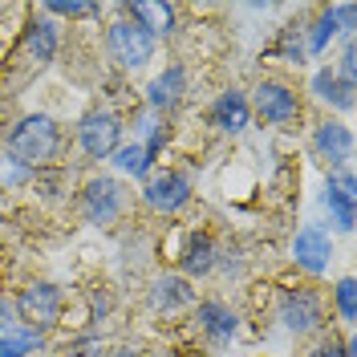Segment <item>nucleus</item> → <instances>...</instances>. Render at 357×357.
Here are the masks:
<instances>
[{
	"label": "nucleus",
	"instance_id": "obj_9",
	"mask_svg": "<svg viewBox=\"0 0 357 357\" xmlns=\"http://www.w3.org/2000/svg\"><path fill=\"white\" fill-rule=\"evenodd\" d=\"M77 146H82V155L89 162H102V158H110L118 146H122V118L106 106H93V110L82 114V122H77Z\"/></svg>",
	"mask_w": 357,
	"mask_h": 357
},
{
	"label": "nucleus",
	"instance_id": "obj_2",
	"mask_svg": "<svg viewBox=\"0 0 357 357\" xmlns=\"http://www.w3.org/2000/svg\"><path fill=\"white\" fill-rule=\"evenodd\" d=\"M248 106L264 126H276V130H296L305 118V102L296 86H289L284 77H260L248 93Z\"/></svg>",
	"mask_w": 357,
	"mask_h": 357
},
{
	"label": "nucleus",
	"instance_id": "obj_15",
	"mask_svg": "<svg viewBox=\"0 0 357 357\" xmlns=\"http://www.w3.org/2000/svg\"><path fill=\"white\" fill-rule=\"evenodd\" d=\"M195 309V325H199V333L211 341V345H227L231 337L240 333V317L231 305H223L220 296H203L191 305Z\"/></svg>",
	"mask_w": 357,
	"mask_h": 357
},
{
	"label": "nucleus",
	"instance_id": "obj_25",
	"mask_svg": "<svg viewBox=\"0 0 357 357\" xmlns=\"http://www.w3.org/2000/svg\"><path fill=\"white\" fill-rule=\"evenodd\" d=\"M37 13H45V17H69V21H82V17H98L102 8H98V4H86V0H69V4H61V0H45Z\"/></svg>",
	"mask_w": 357,
	"mask_h": 357
},
{
	"label": "nucleus",
	"instance_id": "obj_22",
	"mask_svg": "<svg viewBox=\"0 0 357 357\" xmlns=\"http://www.w3.org/2000/svg\"><path fill=\"white\" fill-rule=\"evenodd\" d=\"M337 33H341V17H337V4H329V8H321L317 13V21H312V33H309V49L305 53H325V45L333 41Z\"/></svg>",
	"mask_w": 357,
	"mask_h": 357
},
{
	"label": "nucleus",
	"instance_id": "obj_21",
	"mask_svg": "<svg viewBox=\"0 0 357 357\" xmlns=\"http://www.w3.org/2000/svg\"><path fill=\"white\" fill-rule=\"evenodd\" d=\"M110 162L118 167V171L134 175V178H146L155 158H151V151H146V146H142V138H138V142H122V146L110 155Z\"/></svg>",
	"mask_w": 357,
	"mask_h": 357
},
{
	"label": "nucleus",
	"instance_id": "obj_11",
	"mask_svg": "<svg viewBox=\"0 0 357 357\" xmlns=\"http://www.w3.org/2000/svg\"><path fill=\"white\" fill-rule=\"evenodd\" d=\"M309 151L312 158H321L325 162V171L333 175V171H345L349 167V158H354V134L345 122H333V118H325L309 138Z\"/></svg>",
	"mask_w": 357,
	"mask_h": 357
},
{
	"label": "nucleus",
	"instance_id": "obj_14",
	"mask_svg": "<svg viewBox=\"0 0 357 357\" xmlns=\"http://www.w3.org/2000/svg\"><path fill=\"white\" fill-rule=\"evenodd\" d=\"M146 301H151V309L158 317H175V312L191 309L199 296L191 289V280L187 276H178V272H158L155 280H151V289H146Z\"/></svg>",
	"mask_w": 357,
	"mask_h": 357
},
{
	"label": "nucleus",
	"instance_id": "obj_8",
	"mask_svg": "<svg viewBox=\"0 0 357 357\" xmlns=\"http://www.w3.org/2000/svg\"><path fill=\"white\" fill-rule=\"evenodd\" d=\"M195 195L191 175L178 171V167H155L151 175L142 178V203L155 211V215H178Z\"/></svg>",
	"mask_w": 357,
	"mask_h": 357
},
{
	"label": "nucleus",
	"instance_id": "obj_1",
	"mask_svg": "<svg viewBox=\"0 0 357 357\" xmlns=\"http://www.w3.org/2000/svg\"><path fill=\"white\" fill-rule=\"evenodd\" d=\"M4 151L13 162H21L24 171H53L66 155V130L57 118L49 114H24L13 122V130L4 134Z\"/></svg>",
	"mask_w": 357,
	"mask_h": 357
},
{
	"label": "nucleus",
	"instance_id": "obj_16",
	"mask_svg": "<svg viewBox=\"0 0 357 357\" xmlns=\"http://www.w3.org/2000/svg\"><path fill=\"white\" fill-rule=\"evenodd\" d=\"M207 122L215 126L220 134L227 138H236V134H244L252 126V106H248V93L244 89H223L215 93V102H211V110H207Z\"/></svg>",
	"mask_w": 357,
	"mask_h": 357
},
{
	"label": "nucleus",
	"instance_id": "obj_29",
	"mask_svg": "<svg viewBox=\"0 0 357 357\" xmlns=\"http://www.w3.org/2000/svg\"><path fill=\"white\" fill-rule=\"evenodd\" d=\"M110 357H142V349L138 345H118V349H110Z\"/></svg>",
	"mask_w": 357,
	"mask_h": 357
},
{
	"label": "nucleus",
	"instance_id": "obj_27",
	"mask_svg": "<svg viewBox=\"0 0 357 357\" xmlns=\"http://www.w3.org/2000/svg\"><path fill=\"white\" fill-rule=\"evenodd\" d=\"M354 292H357V284H354V276H341L333 284V305H337V312H341V321L345 325H354L357 321V305H354Z\"/></svg>",
	"mask_w": 357,
	"mask_h": 357
},
{
	"label": "nucleus",
	"instance_id": "obj_12",
	"mask_svg": "<svg viewBox=\"0 0 357 357\" xmlns=\"http://www.w3.org/2000/svg\"><path fill=\"white\" fill-rule=\"evenodd\" d=\"M292 264L309 276H321L333 264V236L321 227V223H305L296 236H292Z\"/></svg>",
	"mask_w": 357,
	"mask_h": 357
},
{
	"label": "nucleus",
	"instance_id": "obj_17",
	"mask_svg": "<svg viewBox=\"0 0 357 357\" xmlns=\"http://www.w3.org/2000/svg\"><path fill=\"white\" fill-rule=\"evenodd\" d=\"M146 93V106L155 114H175L187 98V69L183 66H167L162 73L151 77V86L142 89Z\"/></svg>",
	"mask_w": 357,
	"mask_h": 357
},
{
	"label": "nucleus",
	"instance_id": "obj_28",
	"mask_svg": "<svg viewBox=\"0 0 357 357\" xmlns=\"http://www.w3.org/2000/svg\"><path fill=\"white\" fill-rule=\"evenodd\" d=\"M354 69H357V53H354V41H345V53H341V61H337V77L345 82V86H354Z\"/></svg>",
	"mask_w": 357,
	"mask_h": 357
},
{
	"label": "nucleus",
	"instance_id": "obj_13",
	"mask_svg": "<svg viewBox=\"0 0 357 357\" xmlns=\"http://www.w3.org/2000/svg\"><path fill=\"white\" fill-rule=\"evenodd\" d=\"M321 207L329 211L337 231H354V220H357V183H354V171H333L329 183H325V195H321Z\"/></svg>",
	"mask_w": 357,
	"mask_h": 357
},
{
	"label": "nucleus",
	"instance_id": "obj_31",
	"mask_svg": "<svg viewBox=\"0 0 357 357\" xmlns=\"http://www.w3.org/2000/svg\"><path fill=\"white\" fill-rule=\"evenodd\" d=\"M187 357H195V354H187Z\"/></svg>",
	"mask_w": 357,
	"mask_h": 357
},
{
	"label": "nucleus",
	"instance_id": "obj_20",
	"mask_svg": "<svg viewBox=\"0 0 357 357\" xmlns=\"http://www.w3.org/2000/svg\"><path fill=\"white\" fill-rule=\"evenodd\" d=\"M41 345L45 337L24 329L21 321H0V357H33Z\"/></svg>",
	"mask_w": 357,
	"mask_h": 357
},
{
	"label": "nucleus",
	"instance_id": "obj_7",
	"mask_svg": "<svg viewBox=\"0 0 357 357\" xmlns=\"http://www.w3.org/2000/svg\"><path fill=\"white\" fill-rule=\"evenodd\" d=\"M276 312L284 321V329L292 337H309L325 329V296L317 284H289L280 289V301H276Z\"/></svg>",
	"mask_w": 357,
	"mask_h": 357
},
{
	"label": "nucleus",
	"instance_id": "obj_30",
	"mask_svg": "<svg viewBox=\"0 0 357 357\" xmlns=\"http://www.w3.org/2000/svg\"><path fill=\"white\" fill-rule=\"evenodd\" d=\"M0 317H4V296H0Z\"/></svg>",
	"mask_w": 357,
	"mask_h": 357
},
{
	"label": "nucleus",
	"instance_id": "obj_10",
	"mask_svg": "<svg viewBox=\"0 0 357 357\" xmlns=\"http://www.w3.org/2000/svg\"><path fill=\"white\" fill-rule=\"evenodd\" d=\"M57 45H61V33H57V24L49 21L45 13L24 24L21 45H17V61H24V77H21V82H29L33 73H41V69L53 66Z\"/></svg>",
	"mask_w": 357,
	"mask_h": 357
},
{
	"label": "nucleus",
	"instance_id": "obj_6",
	"mask_svg": "<svg viewBox=\"0 0 357 357\" xmlns=\"http://www.w3.org/2000/svg\"><path fill=\"white\" fill-rule=\"evenodd\" d=\"M126 211V187L114 175H89L77 191V215L93 227H114Z\"/></svg>",
	"mask_w": 357,
	"mask_h": 357
},
{
	"label": "nucleus",
	"instance_id": "obj_5",
	"mask_svg": "<svg viewBox=\"0 0 357 357\" xmlns=\"http://www.w3.org/2000/svg\"><path fill=\"white\" fill-rule=\"evenodd\" d=\"M155 49H158L155 37L134 21V17H126V13L118 8V21L106 24V57H110L122 73H138V69L151 66Z\"/></svg>",
	"mask_w": 357,
	"mask_h": 357
},
{
	"label": "nucleus",
	"instance_id": "obj_4",
	"mask_svg": "<svg viewBox=\"0 0 357 357\" xmlns=\"http://www.w3.org/2000/svg\"><path fill=\"white\" fill-rule=\"evenodd\" d=\"M13 312H17V321H21L24 329H33V333L45 337L49 329H57L66 321V289L53 284V280H29L17 292Z\"/></svg>",
	"mask_w": 357,
	"mask_h": 357
},
{
	"label": "nucleus",
	"instance_id": "obj_24",
	"mask_svg": "<svg viewBox=\"0 0 357 357\" xmlns=\"http://www.w3.org/2000/svg\"><path fill=\"white\" fill-rule=\"evenodd\" d=\"M276 53L284 57V66H305V37H301V24H284L280 29V41H276Z\"/></svg>",
	"mask_w": 357,
	"mask_h": 357
},
{
	"label": "nucleus",
	"instance_id": "obj_26",
	"mask_svg": "<svg viewBox=\"0 0 357 357\" xmlns=\"http://www.w3.org/2000/svg\"><path fill=\"white\" fill-rule=\"evenodd\" d=\"M61 357H110V345H106L98 333H82L61 349Z\"/></svg>",
	"mask_w": 357,
	"mask_h": 357
},
{
	"label": "nucleus",
	"instance_id": "obj_3",
	"mask_svg": "<svg viewBox=\"0 0 357 357\" xmlns=\"http://www.w3.org/2000/svg\"><path fill=\"white\" fill-rule=\"evenodd\" d=\"M162 256L178 264V276L199 280V276L215 272L220 244H215L211 231H199V227H171V236L162 240Z\"/></svg>",
	"mask_w": 357,
	"mask_h": 357
},
{
	"label": "nucleus",
	"instance_id": "obj_19",
	"mask_svg": "<svg viewBox=\"0 0 357 357\" xmlns=\"http://www.w3.org/2000/svg\"><path fill=\"white\" fill-rule=\"evenodd\" d=\"M312 93H317L325 106H333V110H341V114L354 110V86H345L333 73V66H325V69L312 73Z\"/></svg>",
	"mask_w": 357,
	"mask_h": 357
},
{
	"label": "nucleus",
	"instance_id": "obj_23",
	"mask_svg": "<svg viewBox=\"0 0 357 357\" xmlns=\"http://www.w3.org/2000/svg\"><path fill=\"white\" fill-rule=\"evenodd\" d=\"M309 357H357V341H354V333L341 341L333 329H329V333L321 329V337L309 345Z\"/></svg>",
	"mask_w": 357,
	"mask_h": 357
},
{
	"label": "nucleus",
	"instance_id": "obj_18",
	"mask_svg": "<svg viewBox=\"0 0 357 357\" xmlns=\"http://www.w3.org/2000/svg\"><path fill=\"white\" fill-rule=\"evenodd\" d=\"M126 17H134V21L142 24L151 37H171L175 33V21H178V8L175 4H162V0H134V4H118Z\"/></svg>",
	"mask_w": 357,
	"mask_h": 357
}]
</instances>
